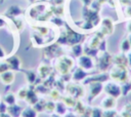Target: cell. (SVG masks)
Wrapping results in <instances>:
<instances>
[{"mask_svg": "<svg viewBox=\"0 0 131 117\" xmlns=\"http://www.w3.org/2000/svg\"><path fill=\"white\" fill-rule=\"evenodd\" d=\"M3 56H4V51L0 48V57H3Z\"/></svg>", "mask_w": 131, "mask_h": 117, "instance_id": "obj_34", "label": "cell"}, {"mask_svg": "<svg viewBox=\"0 0 131 117\" xmlns=\"http://www.w3.org/2000/svg\"><path fill=\"white\" fill-rule=\"evenodd\" d=\"M129 41H130V43H131V40H129Z\"/></svg>", "mask_w": 131, "mask_h": 117, "instance_id": "obj_38", "label": "cell"}, {"mask_svg": "<svg viewBox=\"0 0 131 117\" xmlns=\"http://www.w3.org/2000/svg\"><path fill=\"white\" fill-rule=\"evenodd\" d=\"M110 76L115 81L125 82L126 81V78H127V73H126L125 67L124 66H121V65H117L116 67H114L111 70Z\"/></svg>", "mask_w": 131, "mask_h": 117, "instance_id": "obj_2", "label": "cell"}, {"mask_svg": "<svg viewBox=\"0 0 131 117\" xmlns=\"http://www.w3.org/2000/svg\"><path fill=\"white\" fill-rule=\"evenodd\" d=\"M7 70H9L8 64H7L6 62H5V63H1V64H0V74L3 73V72H5V71H7Z\"/></svg>", "mask_w": 131, "mask_h": 117, "instance_id": "obj_29", "label": "cell"}, {"mask_svg": "<svg viewBox=\"0 0 131 117\" xmlns=\"http://www.w3.org/2000/svg\"><path fill=\"white\" fill-rule=\"evenodd\" d=\"M6 63L8 64L9 69H12V70H18L20 67V61L17 56H11V57L7 59Z\"/></svg>", "mask_w": 131, "mask_h": 117, "instance_id": "obj_11", "label": "cell"}, {"mask_svg": "<svg viewBox=\"0 0 131 117\" xmlns=\"http://www.w3.org/2000/svg\"><path fill=\"white\" fill-rule=\"evenodd\" d=\"M50 117H61V115H59V114H51Z\"/></svg>", "mask_w": 131, "mask_h": 117, "instance_id": "obj_35", "label": "cell"}, {"mask_svg": "<svg viewBox=\"0 0 131 117\" xmlns=\"http://www.w3.org/2000/svg\"><path fill=\"white\" fill-rule=\"evenodd\" d=\"M128 30H129V32L131 33V23L129 24V26H128Z\"/></svg>", "mask_w": 131, "mask_h": 117, "instance_id": "obj_37", "label": "cell"}, {"mask_svg": "<svg viewBox=\"0 0 131 117\" xmlns=\"http://www.w3.org/2000/svg\"><path fill=\"white\" fill-rule=\"evenodd\" d=\"M127 60H128V63H129V65L131 66V52L129 53V56L127 57Z\"/></svg>", "mask_w": 131, "mask_h": 117, "instance_id": "obj_33", "label": "cell"}, {"mask_svg": "<svg viewBox=\"0 0 131 117\" xmlns=\"http://www.w3.org/2000/svg\"><path fill=\"white\" fill-rule=\"evenodd\" d=\"M21 111H23V109H21L19 106H17L16 104L7 106V113H8L11 117H18V116H20Z\"/></svg>", "mask_w": 131, "mask_h": 117, "instance_id": "obj_10", "label": "cell"}, {"mask_svg": "<svg viewBox=\"0 0 131 117\" xmlns=\"http://www.w3.org/2000/svg\"><path fill=\"white\" fill-rule=\"evenodd\" d=\"M38 73H39V75H40L41 78L45 79V78H47V77L50 76V74H51V67H49L48 65L42 64L38 68Z\"/></svg>", "mask_w": 131, "mask_h": 117, "instance_id": "obj_9", "label": "cell"}, {"mask_svg": "<svg viewBox=\"0 0 131 117\" xmlns=\"http://www.w3.org/2000/svg\"><path fill=\"white\" fill-rule=\"evenodd\" d=\"M130 48H131V43H130L129 39H125V40L122 42V44H121V49H122L124 52H127V51L130 50Z\"/></svg>", "mask_w": 131, "mask_h": 117, "instance_id": "obj_26", "label": "cell"}, {"mask_svg": "<svg viewBox=\"0 0 131 117\" xmlns=\"http://www.w3.org/2000/svg\"><path fill=\"white\" fill-rule=\"evenodd\" d=\"M116 104H117V101H116V98L114 96H106L104 98L102 101H101V107L105 110H113L115 107H116Z\"/></svg>", "mask_w": 131, "mask_h": 117, "instance_id": "obj_7", "label": "cell"}, {"mask_svg": "<svg viewBox=\"0 0 131 117\" xmlns=\"http://www.w3.org/2000/svg\"><path fill=\"white\" fill-rule=\"evenodd\" d=\"M64 117H77V116H76V114H74V113H67V114L64 115Z\"/></svg>", "mask_w": 131, "mask_h": 117, "instance_id": "obj_31", "label": "cell"}, {"mask_svg": "<svg viewBox=\"0 0 131 117\" xmlns=\"http://www.w3.org/2000/svg\"><path fill=\"white\" fill-rule=\"evenodd\" d=\"M74 110H75V112L76 113H78V114H84L85 113V111H86V107L84 106V104L80 101V100H77V102H76V105L74 106Z\"/></svg>", "mask_w": 131, "mask_h": 117, "instance_id": "obj_17", "label": "cell"}, {"mask_svg": "<svg viewBox=\"0 0 131 117\" xmlns=\"http://www.w3.org/2000/svg\"><path fill=\"white\" fill-rule=\"evenodd\" d=\"M61 102L66 105V107H70V108H74V106L76 105V102L78 99L70 95V94H67V95H63L60 98Z\"/></svg>", "mask_w": 131, "mask_h": 117, "instance_id": "obj_12", "label": "cell"}, {"mask_svg": "<svg viewBox=\"0 0 131 117\" xmlns=\"http://www.w3.org/2000/svg\"><path fill=\"white\" fill-rule=\"evenodd\" d=\"M101 26H102L101 30H102V32L104 34H111L113 32L114 27H113V23H112V21L110 18H104L102 21V23H101Z\"/></svg>", "mask_w": 131, "mask_h": 117, "instance_id": "obj_13", "label": "cell"}, {"mask_svg": "<svg viewBox=\"0 0 131 117\" xmlns=\"http://www.w3.org/2000/svg\"><path fill=\"white\" fill-rule=\"evenodd\" d=\"M27 76H28V80H29L30 83H33L35 81V79H36V75H35L34 72H28Z\"/></svg>", "mask_w": 131, "mask_h": 117, "instance_id": "obj_28", "label": "cell"}, {"mask_svg": "<svg viewBox=\"0 0 131 117\" xmlns=\"http://www.w3.org/2000/svg\"><path fill=\"white\" fill-rule=\"evenodd\" d=\"M20 12H21V10L19 9V7H18V6L13 5V6H11V7H9V8L7 9L6 14H8V15H9V16H11V17H14V16L18 15Z\"/></svg>", "mask_w": 131, "mask_h": 117, "instance_id": "obj_19", "label": "cell"}, {"mask_svg": "<svg viewBox=\"0 0 131 117\" xmlns=\"http://www.w3.org/2000/svg\"><path fill=\"white\" fill-rule=\"evenodd\" d=\"M43 89H48V87H47V86H45V87L43 86ZM36 91H37V92H41V86H38V89H37ZM42 92H48V93H49V90H46V91L42 90Z\"/></svg>", "mask_w": 131, "mask_h": 117, "instance_id": "obj_30", "label": "cell"}, {"mask_svg": "<svg viewBox=\"0 0 131 117\" xmlns=\"http://www.w3.org/2000/svg\"><path fill=\"white\" fill-rule=\"evenodd\" d=\"M49 95H50V98L52 99V101L53 102H56V101H58V100H60V93H59V91L57 90V89H52V90H50L49 91Z\"/></svg>", "mask_w": 131, "mask_h": 117, "instance_id": "obj_22", "label": "cell"}, {"mask_svg": "<svg viewBox=\"0 0 131 117\" xmlns=\"http://www.w3.org/2000/svg\"><path fill=\"white\" fill-rule=\"evenodd\" d=\"M29 88L28 87H23V88H20L19 90H18V92H17V96L19 98V99H21V100H26V98L28 96V93H29Z\"/></svg>", "mask_w": 131, "mask_h": 117, "instance_id": "obj_21", "label": "cell"}, {"mask_svg": "<svg viewBox=\"0 0 131 117\" xmlns=\"http://www.w3.org/2000/svg\"><path fill=\"white\" fill-rule=\"evenodd\" d=\"M66 89H67L68 94H70L76 99H80L84 94V88L77 83H73V82L68 83L66 85Z\"/></svg>", "mask_w": 131, "mask_h": 117, "instance_id": "obj_3", "label": "cell"}, {"mask_svg": "<svg viewBox=\"0 0 131 117\" xmlns=\"http://www.w3.org/2000/svg\"><path fill=\"white\" fill-rule=\"evenodd\" d=\"M0 117H11V116H10L8 113L5 112V113H1V114H0Z\"/></svg>", "mask_w": 131, "mask_h": 117, "instance_id": "obj_32", "label": "cell"}, {"mask_svg": "<svg viewBox=\"0 0 131 117\" xmlns=\"http://www.w3.org/2000/svg\"><path fill=\"white\" fill-rule=\"evenodd\" d=\"M79 66L83 70H91L94 67L93 61L89 55H80L79 56Z\"/></svg>", "mask_w": 131, "mask_h": 117, "instance_id": "obj_5", "label": "cell"}, {"mask_svg": "<svg viewBox=\"0 0 131 117\" xmlns=\"http://www.w3.org/2000/svg\"><path fill=\"white\" fill-rule=\"evenodd\" d=\"M72 51L76 56H80L82 54V52H83V47L80 44H75L73 46V48H72Z\"/></svg>", "mask_w": 131, "mask_h": 117, "instance_id": "obj_23", "label": "cell"}, {"mask_svg": "<svg viewBox=\"0 0 131 117\" xmlns=\"http://www.w3.org/2000/svg\"><path fill=\"white\" fill-rule=\"evenodd\" d=\"M86 77V73L84 72V70L82 68H79L76 70V72L73 75V79L75 81H81L82 79H84Z\"/></svg>", "mask_w": 131, "mask_h": 117, "instance_id": "obj_16", "label": "cell"}, {"mask_svg": "<svg viewBox=\"0 0 131 117\" xmlns=\"http://www.w3.org/2000/svg\"><path fill=\"white\" fill-rule=\"evenodd\" d=\"M3 102H4L6 105H8V106L15 104V102H16L15 95H14L13 93H7V94L4 96V100H3Z\"/></svg>", "mask_w": 131, "mask_h": 117, "instance_id": "obj_20", "label": "cell"}, {"mask_svg": "<svg viewBox=\"0 0 131 117\" xmlns=\"http://www.w3.org/2000/svg\"><path fill=\"white\" fill-rule=\"evenodd\" d=\"M102 88H103V86L100 82H98V81L92 82L91 85L89 86V93H90L89 96H91V99H94L95 96H97L101 92Z\"/></svg>", "mask_w": 131, "mask_h": 117, "instance_id": "obj_6", "label": "cell"}, {"mask_svg": "<svg viewBox=\"0 0 131 117\" xmlns=\"http://www.w3.org/2000/svg\"><path fill=\"white\" fill-rule=\"evenodd\" d=\"M20 116L21 117H37V111L33 107H27L23 109Z\"/></svg>", "mask_w": 131, "mask_h": 117, "instance_id": "obj_14", "label": "cell"}, {"mask_svg": "<svg viewBox=\"0 0 131 117\" xmlns=\"http://www.w3.org/2000/svg\"><path fill=\"white\" fill-rule=\"evenodd\" d=\"M81 117H90V115H88V114L84 113V114H82V116H81Z\"/></svg>", "mask_w": 131, "mask_h": 117, "instance_id": "obj_36", "label": "cell"}, {"mask_svg": "<svg viewBox=\"0 0 131 117\" xmlns=\"http://www.w3.org/2000/svg\"><path fill=\"white\" fill-rule=\"evenodd\" d=\"M45 105H46V101L45 100H38L37 103H35L33 106V108L38 112H43L45 111Z\"/></svg>", "mask_w": 131, "mask_h": 117, "instance_id": "obj_18", "label": "cell"}, {"mask_svg": "<svg viewBox=\"0 0 131 117\" xmlns=\"http://www.w3.org/2000/svg\"><path fill=\"white\" fill-rule=\"evenodd\" d=\"M55 67H56V70L59 74L68 75L70 73V71L72 70V68L74 67V60L70 56H67V55L59 56L56 60Z\"/></svg>", "mask_w": 131, "mask_h": 117, "instance_id": "obj_1", "label": "cell"}, {"mask_svg": "<svg viewBox=\"0 0 131 117\" xmlns=\"http://www.w3.org/2000/svg\"><path fill=\"white\" fill-rule=\"evenodd\" d=\"M104 91L108 94V95H111V96H114V98H118V96H120V94H121V92H122V89H121V87L117 84V83H115V82H108L105 86H104Z\"/></svg>", "mask_w": 131, "mask_h": 117, "instance_id": "obj_4", "label": "cell"}, {"mask_svg": "<svg viewBox=\"0 0 131 117\" xmlns=\"http://www.w3.org/2000/svg\"><path fill=\"white\" fill-rule=\"evenodd\" d=\"M26 101H27L30 105H34L35 103H37L38 96H37V94H36V91L30 89V90H29V93H28V96L26 98Z\"/></svg>", "mask_w": 131, "mask_h": 117, "instance_id": "obj_15", "label": "cell"}, {"mask_svg": "<svg viewBox=\"0 0 131 117\" xmlns=\"http://www.w3.org/2000/svg\"><path fill=\"white\" fill-rule=\"evenodd\" d=\"M3 1H4V0H2V1H1V2H3Z\"/></svg>", "mask_w": 131, "mask_h": 117, "instance_id": "obj_39", "label": "cell"}, {"mask_svg": "<svg viewBox=\"0 0 131 117\" xmlns=\"http://www.w3.org/2000/svg\"><path fill=\"white\" fill-rule=\"evenodd\" d=\"M55 111L57 112V114L59 115H63L66 114V105L61 102L60 104H56L55 105Z\"/></svg>", "mask_w": 131, "mask_h": 117, "instance_id": "obj_24", "label": "cell"}, {"mask_svg": "<svg viewBox=\"0 0 131 117\" xmlns=\"http://www.w3.org/2000/svg\"><path fill=\"white\" fill-rule=\"evenodd\" d=\"M14 77H15L14 73L10 70H7L0 74V79L4 84H11L14 81Z\"/></svg>", "mask_w": 131, "mask_h": 117, "instance_id": "obj_8", "label": "cell"}, {"mask_svg": "<svg viewBox=\"0 0 131 117\" xmlns=\"http://www.w3.org/2000/svg\"><path fill=\"white\" fill-rule=\"evenodd\" d=\"M90 117H103V112L99 108H94L90 113Z\"/></svg>", "mask_w": 131, "mask_h": 117, "instance_id": "obj_27", "label": "cell"}, {"mask_svg": "<svg viewBox=\"0 0 131 117\" xmlns=\"http://www.w3.org/2000/svg\"><path fill=\"white\" fill-rule=\"evenodd\" d=\"M54 110H55V104H54V102H53V101L46 102V105H45V112L52 113Z\"/></svg>", "mask_w": 131, "mask_h": 117, "instance_id": "obj_25", "label": "cell"}]
</instances>
